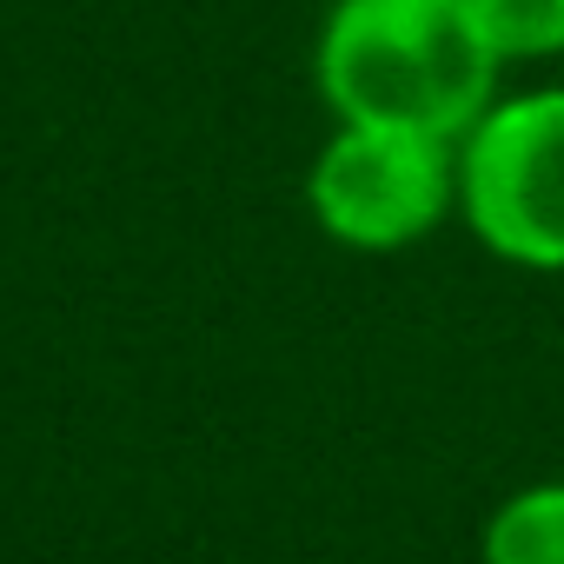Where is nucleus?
Listing matches in <instances>:
<instances>
[{
  "mask_svg": "<svg viewBox=\"0 0 564 564\" xmlns=\"http://www.w3.org/2000/svg\"><path fill=\"white\" fill-rule=\"evenodd\" d=\"M458 193L478 239L518 265H564V87L491 107L465 133Z\"/></svg>",
  "mask_w": 564,
  "mask_h": 564,
  "instance_id": "f03ea898",
  "label": "nucleus"
},
{
  "mask_svg": "<svg viewBox=\"0 0 564 564\" xmlns=\"http://www.w3.org/2000/svg\"><path fill=\"white\" fill-rule=\"evenodd\" d=\"M478 14L485 41L505 54V61H524V54H557L564 47V0H465Z\"/></svg>",
  "mask_w": 564,
  "mask_h": 564,
  "instance_id": "39448f33",
  "label": "nucleus"
},
{
  "mask_svg": "<svg viewBox=\"0 0 564 564\" xmlns=\"http://www.w3.org/2000/svg\"><path fill=\"white\" fill-rule=\"evenodd\" d=\"M452 186H458L452 140L419 133V127L346 120L339 140L313 166V213L333 239L392 252L445 219Z\"/></svg>",
  "mask_w": 564,
  "mask_h": 564,
  "instance_id": "7ed1b4c3",
  "label": "nucleus"
},
{
  "mask_svg": "<svg viewBox=\"0 0 564 564\" xmlns=\"http://www.w3.org/2000/svg\"><path fill=\"white\" fill-rule=\"evenodd\" d=\"M485 564H564V485H531L485 524Z\"/></svg>",
  "mask_w": 564,
  "mask_h": 564,
  "instance_id": "20e7f679",
  "label": "nucleus"
},
{
  "mask_svg": "<svg viewBox=\"0 0 564 564\" xmlns=\"http://www.w3.org/2000/svg\"><path fill=\"white\" fill-rule=\"evenodd\" d=\"M498 61L465 0H339L319 41V87L346 120L458 140L491 113Z\"/></svg>",
  "mask_w": 564,
  "mask_h": 564,
  "instance_id": "f257e3e1",
  "label": "nucleus"
}]
</instances>
